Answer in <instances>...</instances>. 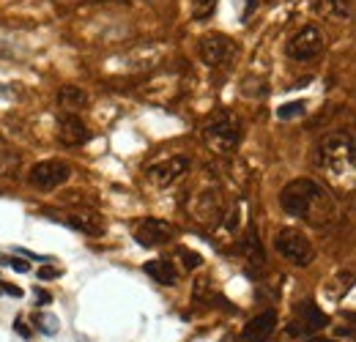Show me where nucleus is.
I'll return each instance as SVG.
<instances>
[{
    "mask_svg": "<svg viewBox=\"0 0 356 342\" xmlns=\"http://www.w3.org/2000/svg\"><path fill=\"white\" fill-rule=\"evenodd\" d=\"M280 206H282L285 214L307 219L312 225H326L334 216L332 197L312 178H296V181H291L280 192Z\"/></svg>",
    "mask_w": 356,
    "mask_h": 342,
    "instance_id": "obj_1",
    "label": "nucleus"
},
{
    "mask_svg": "<svg viewBox=\"0 0 356 342\" xmlns=\"http://www.w3.org/2000/svg\"><path fill=\"white\" fill-rule=\"evenodd\" d=\"M321 168L326 172V178L332 184H348L354 178V140L351 134H343V131H334L329 137L321 140Z\"/></svg>",
    "mask_w": 356,
    "mask_h": 342,
    "instance_id": "obj_2",
    "label": "nucleus"
},
{
    "mask_svg": "<svg viewBox=\"0 0 356 342\" xmlns=\"http://www.w3.org/2000/svg\"><path fill=\"white\" fill-rule=\"evenodd\" d=\"M274 247H277L280 255L285 257V260H291L293 266H310L312 260H315V247L310 244V238L305 233L293 230V227L280 230L277 238H274Z\"/></svg>",
    "mask_w": 356,
    "mask_h": 342,
    "instance_id": "obj_3",
    "label": "nucleus"
},
{
    "mask_svg": "<svg viewBox=\"0 0 356 342\" xmlns=\"http://www.w3.org/2000/svg\"><path fill=\"white\" fill-rule=\"evenodd\" d=\"M285 52L291 60H315L323 52V31L318 25H305L296 36H291V42L285 44Z\"/></svg>",
    "mask_w": 356,
    "mask_h": 342,
    "instance_id": "obj_4",
    "label": "nucleus"
},
{
    "mask_svg": "<svg viewBox=\"0 0 356 342\" xmlns=\"http://www.w3.org/2000/svg\"><path fill=\"white\" fill-rule=\"evenodd\" d=\"M236 52H238V47L230 42L227 36H222V33H206V36L197 42V55H200V60L209 63V66H214V69L233 63Z\"/></svg>",
    "mask_w": 356,
    "mask_h": 342,
    "instance_id": "obj_5",
    "label": "nucleus"
},
{
    "mask_svg": "<svg viewBox=\"0 0 356 342\" xmlns=\"http://www.w3.org/2000/svg\"><path fill=\"white\" fill-rule=\"evenodd\" d=\"M238 140H241V127L230 115H222L220 121H214V124L206 127V142L217 154H233L236 145H238Z\"/></svg>",
    "mask_w": 356,
    "mask_h": 342,
    "instance_id": "obj_6",
    "label": "nucleus"
},
{
    "mask_svg": "<svg viewBox=\"0 0 356 342\" xmlns=\"http://www.w3.org/2000/svg\"><path fill=\"white\" fill-rule=\"evenodd\" d=\"M72 178V168L66 165V162H60V159H47V162H39L31 175H28V181L36 186V189H58L60 184H66Z\"/></svg>",
    "mask_w": 356,
    "mask_h": 342,
    "instance_id": "obj_7",
    "label": "nucleus"
},
{
    "mask_svg": "<svg viewBox=\"0 0 356 342\" xmlns=\"http://www.w3.org/2000/svg\"><path fill=\"white\" fill-rule=\"evenodd\" d=\"M189 168H192V159H189V156H184V154H178V156H170V159H165V162L151 165V168L145 170V178H148L154 186L165 189V186L176 184L181 175H186Z\"/></svg>",
    "mask_w": 356,
    "mask_h": 342,
    "instance_id": "obj_8",
    "label": "nucleus"
},
{
    "mask_svg": "<svg viewBox=\"0 0 356 342\" xmlns=\"http://www.w3.org/2000/svg\"><path fill=\"white\" fill-rule=\"evenodd\" d=\"M134 241L143 244V247H162L168 241H173L176 236V227L165 219H143L134 225Z\"/></svg>",
    "mask_w": 356,
    "mask_h": 342,
    "instance_id": "obj_9",
    "label": "nucleus"
},
{
    "mask_svg": "<svg viewBox=\"0 0 356 342\" xmlns=\"http://www.w3.org/2000/svg\"><path fill=\"white\" fill-rule=\"evenodd\" d=\"M58 140H60L63 145H69V148H77V145L88 142L90 131L77 115H63V118L58 121Z\"/></svg>",
    "mask_w": 356,
    "mask_h": 342,
    "instance_id": "obj_10",
    "label": "nucleus"
},
{
    "mask_svg": "<svg viewBox=\"0 0 356 342\" xmlns=\"http://www.w3.org/2000/svg\"><path fill=\"white\" fill-rule=\"evenodd\" d=\"M63 222H66L69 227L86 233V236H102V230H104L102 214H96V211H90V209H74V211H69V216H66Z\"/></svg>",
    "mask_w": 356,
    "mask_h": 342,
    "instance_id": "obj_11",
    "label": "nucleus"
},
{
    "mask_svg": "<svg viewBox=\"0 0 356 342\" xmlns=\"http://www.w3.org/2000/svg\"><path fill=\"white\" fill-rule=\"evenodd\" d=\"M299 320L302 323H293L291 326V334H310V332H318L326 326V315L312 304V301H302L299 307Z\"/></svg>",
    "mask_w": 356,
    "mask_h": 342,
    "instance_id": "obj_12",
    "label": "nucleus"
},
{
    "mask_svg": "<svg viewBox=\"0 0 356 342\" xmlns=\"http://www.w3.org/2000/svg\"><path fill=\"white\" fill-rule=\"evenodd\" d=\"M274 326H277V312L266 309V312H261L258 318H252L247 323L241 337H244V342H266L271 337V332H274Z\"/></svg>",
    "mask_w": 356,
    "mask_h": 342,
    "instance_id": "obj_13",
    "label": "nucleus"
},
{
    "mask_svg": "<svg viewBox=\"0 0 356 342\" xmlns=\"http://www.w3.org/2000/svg\"><path fill=\"white\" fill-rule=\"evenodd\" d=\"M143 271L148 277H154L159 285H176L178 282V268L170 263V260H148L143 266Z\"/></svg>",
    "mask_w": 356,
    "mask_h": 342,
    "instance_id": "obj_14",
    "label": "nucleus"
},
{
    "mask_svg": "<svg viewBox=\"0 0 356 342\" xmlns=\"http://www.w3.org/2000/svg\"><path fill=\"white\" fill-rule=\"evenodd\" d=\"M58 104H60L63 110H69V113L83 110V107L88 104V93L77 86H63L58 90Z\"/></svg>",
    "mask_w": 356,
    "mask_h": 342,
    "instance_id": "obj_15",
    "label": "nucleus"
},
{
    "mask_svg": "<svg viewBox=\"0 0 356 342\" xmlns=\"http://www.w3.org/2000/svg\"><path fill=\"white\" fill-rule=\"evenodd\" d=\"M312 8H315L318 14L337 17V19H348V17H351V3H348V0H315Z\"/></svg>",
    "mask_w": 356,
    "mask_h": 342,
    "instance_id": "obj_16",
    "label": "nucleus"
},
{
    "mask_svg": "<svg viewBox=\"0 0 356 342\" xmlns=\"http://www.w3.org/2000/svg\"><path fill=\"white\" fill-rule=\"evenodd\" d=\"M238 250L244 252V257H250V260H258V263H264V250H261V241H258V236H255V233H247Z\"/></svg>",
    "mask_w": 356,
    "mask_h": 342,
    "instance_id": "obj_17",
    "label": "nucleus"
},
{
    "mask_svg": "<svg viewBox=\"0 0 356 342\" xmlns=\"http://www.w3.org/2000/svg\"><path fill=\"white\" fill-rule=\"evenodd\" d=\"M217 3H220V0H189V8H192V17H195L197 22H203V19H209V17L214 14V8H217Z\"/></svg>",
    "mask_w": 356,
    "mask_h": 342,
    "instance_id": "obj_18",
    "label": "nucleus"
},
{
    "mask_svg": "<svg viewBox=\"0 0 356 342\" xmlns=\"http://www.w3.org/2000/svg\"><path fill=\"white\" fill-rule=\"evenodd\" d=\"M302 113H305V104H302V101H293V104H282V107H277V118H282V121L296 118V115H302Z\"/></svg>",
    "mask_w": 356,
    "mask_h": 342,
    "instance_id": "obj_19",
    "label": "nucleus"
},
{
    "mask_svg": "<svg viewBox=\"0 0 356 342\" xmlns=\"http://www.w3.org/2000/svg\"><path fill=\"white\" fill-rule=\"evenodd\" d=\"M181 260H184L186 268H197L203 263V257L197 255V252H189V250H181Z\"/></svg>",
    "mask_w": 356,
    "mask_h": 342,
    "instance_id": "obj_20",
    "label": "nucleus"
},
{
    "mask_svg": "<svg viewBox=\"0 0 356 342\" xmlns=\"http://www.w3.org/2000/svg\"><path fill=\"white\" fill-rule=\"evenodd\" d=\"M11 266H14L17 271H28V260H19V257H14V260H11Z\"/></svg>",
    "mask_w": 356,
    "mask_h": 342,
    "instance_id": "obj_21",
    "label": "nucleus"
},
{
    "mask_svg": "<svg viewBox=\"0 0 356 342\" xmlns=\"http://www.w3.org/2000/svg\"><path fill=\"white\" fill-rule=\"evenodd\" d=\"M14 329H17V332H19L22 337H31V329H28V326H25L22 320H17V323H14Z\"/></svg>",
    "mask_w": 356,
    "mask_h": 342,
    "instance_id": "obj_22",
    "label": "nucleus"
},
{
    "mask_svg": "<svg viewBox=\"0 0 356 342\" xmlns=\"http://www.w3.org/2000/svg\"><path fill=\"white\" fill-rule=\"evenodd\" d=\"M3 291H6V293H11V296H22V291H19V288H14V285H3Z\"/></svg>",
    "mask_w": 356,
    "mask_h": 342,
    "instance_id": "obj_23",
    "label": "nucleus"
},
{
    "mask_svg": "<svg viewBox=\"0 0 356 342\" xmlns=\"http://www.w3.org/2000/svg\"><path fill=\"white\" fill-rule=\"evenodd\" d=\"M39 277H42V279H55V271H52V268H42Z\"/></svg>",
    "mask_w": 356,
    "mask_h": 342,
    "instance_id": "obj_24",
    "label": "nucleus"
},
{
    "mask_svg": "<svg viewBox=\"0 0 356 342\" xmlns=\"http://www.w3.org/2000/svg\"><path fill=\"white\" fill-rule=\"evenodd\" d=\"M255 6H258V0H247V8H244V19L252 14V8H255Z\"/></svg>",
    "mask_w": 356,
    "mask_h": 342,
    "instance_id": "obj_25",
    "label": "nucleus"
},
{
    "mask_svg": "<svg viewBox=\"0 0 356 342\" xmlns=\"http://www.w3.org/2000/svg\"><path fill=\"white\" fill-rule=\"evenodd\" d=\"M307 342H334V340H326V337H310Z\"/></svg>",
    "mask_w": 356,
    "mask_h": 342,
    "instance_id": "obj_26",
    "label": "nucleus"
}]
</instances>
